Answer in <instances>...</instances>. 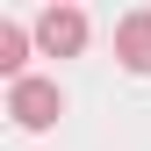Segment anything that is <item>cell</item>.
<instances>
[{
	"mask_svg": "<svg viewBox=\"0 0 151 151\" xmlns=\"http://www.w3.org/2000/svg\"><path fill=\"white\" fill-rule=\"evenodd\" d=\"M115 58H122V72H151V7L115 22Z\"/></svg>",
	"mask_w": 151,
	"mask_h": 151,
	"instance_id": "obj_3",
	"label": "cell"
},
{
	"mask_svg": "<svg viewBox=\"0 0 151 151\" xmlns=\"http://www.w3.org/2000/svg\"><path fill=\"white\" fill-rule=\"evenodd\" d=\"M29 43H36V29H22V22H0V72L7 79H29Z\"/></svg>",
	"mask_w": 151,
	"mask_h": 151,
	"instance_id": "obj_4",
	"label": "cell"
},
{
	"mask_svg": "<svg viewBox=\"0 0 151 151\" xmlns=\"http://www.w3.org/2000/svg\"><path fill=\"white\" fill-rule=\"evenodd\" d=\"M50 7H72V0H50Z\"/></svg>",
	"mask_w": 151,
	"mask_h": 151,
	"instance_id": "obj_5",
	"label": "cell"
},
{
	"mask_svg": "<svg viewBox=\"0 0 151 151\" xmlns=\"http://www.w3.org/2000/svg\"><path fill=\"white\" fill-rule=\"evenodd\" d=\"M36 50H43V58H79V50H86V14L79 7H43Z\"/></svg>",
	"mask_w": 151,
	"mask_h": 151,
	"instance_id": "obj_2",
	"label": "cell"
},
{
	"mask_svg": "<svg viewBox=\"0 0 151 151\" xmlns=\"http://www.w3.org/2000/svg\"><path fill=\"white\" fill-rule=\"evenodd\" d=\"M7 115L22 122V129H50V122L65 115L58 79H14V86H7Z\"/></svg>",
	"mask_w": 151,
	"mask_h": 151,
	"instance_id": "obj_1",
	"label": "cell"
}]
</instances>
